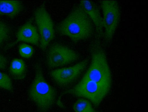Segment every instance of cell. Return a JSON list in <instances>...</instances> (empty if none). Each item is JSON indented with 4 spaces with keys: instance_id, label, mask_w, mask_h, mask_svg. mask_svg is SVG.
Returning a JSON list of instances; mask_svg holds the SVG:
<instances>
[{
    "instance_id": "cell-1",
    "label": "cell",
    "mask_w": 148,
    "mask_h": 112,
    "mask_svg": "<svg viewBox=\"0 0 148 112\" xmlns=\"http://www.w3.org/2000/svg\"><path fill=\"white\" fill-rule=\"evenodd\" d=\"M56 30L75 42L91 37L95 30L92 21L80 4L74 7L58 24Z\"/></svg>"
},
{
    "instance_id": "cell-2",
    "label": "cell",
    "mask_w": 148,
    "mask_h": 112,
    "mask_svg": "<svg viewBox=\"0 0 148 112\" xmlns=\"http://www.w3.org/2000/svg\"><path fill=\"white\" fill-rule=\"evenodd\" d=\"M91 61L90 66L81 81L90 80L110 89L112 78L105 51L98 39L90 46Z\"/></svg>"
},
{
    "instance_id": "cell-3",
    "label": "cell",
    "mask_w": 148,
    "mask_h": 112,
    "mask_svg": "<svg viewBox=\"0 0 148 112\" xmlns=\"http://www.w3.org/2000/svg\"><path fill=\"white\" fill-rule=\"evenodd\" d=\"M56 89L45 80L41 66L35 67V75L30 87L28 95L40 112H47L55 103Z\"/></svg>"
},
{
    "instance_id": "cell-4",
    "label": "cell",
    "mask_w": 148,
    "mask_h": 112,
    "mask_svg": "<svg viewBox=\"0 0 148 112\" xmlns=\"http://www.w3.org/2000/svg\"><path fill=\"white\" fill-rule=\"evenodd\" d=\"M110 90L107 87L92 80H80L73 87L64 91L62 94H68L84 97L97 107Z\"/></svg>"
},
{
    "instance_id": "cell-5",
    "label": "cell",
    "mask_w": 148,
    "mask_h": 112,
    "mask_svg": "<svg viewBox=\"0 0 148 112\" xmlns=\"http://www.w3.org/2000/svg\"><path fill=\"white\" fill-rule=\"evenodd\" d=\"M100 3L103 13V36L104 40L108 42L112 39L120 21L119 5L115 0L101 1Z\"/></svg>"
},
{
    "instance_id": "cell-6",
    "label": "cell",
    "mask_w": 148,
    "mask_h": 112,
    "mask_svg": "<svg viewBox=\"0 0 148 112\" xmlns=\"http://www.w3.org/2000/svg\"><path fill=\"white\" fill-rule=\"evenodd\" d=\"M34 18L39 32L40 47L44 50L54 38L53 22L44 4L35 10Z\"/></svg>"
},
{
    "instance_id": "cell-7",
    "label": "cell",
    "mask_w": 148,
    "mask_h": 112,
    "mask_svg": "<svg viewBox=\"0 0 148 112\" xmlns=\"http://www.w3.org/2000/svg\"><path fill=\"white\" fill-rule=\"evenodd\" d=\"M79 55L74 50L66 46L55 44L49 49L46 62L50 68L62 66L73 62L78 59Z\"/></svg>"
},
{
    "instance_id": "cell-8",
    "label": "cell",
    "mask_w": 148,
    "mask_h": 112,
    "mask_svg": "<svg viewBox=\"0 0 148 112\" xmlns=\"http://www.w3.org/2000/svg\"><path fill=\"white\" fill-rule=\"evenodd\" d=\"M88 60L85 59L69 67L56 69L50 73L57 85L61 87L68 86L75 81L86 68Z\"/></svg>"
},
{
    "instance_id": "cell-9",
    "label": "cell",
    "mask_w": 148,
    "mask_h": 112,
    "mask_svg": "<svg viewBox=\"0 0 148 112\" xmlns=\"http://www.w3.org/2000/svg\"><path fill=\"white\" fill-rule=\"evenodd\" d=\"M79 4L88 16L95 27L96 33L100 37L103 36L102 17L97 4L92 1H81Z\"/></svg>"
},
{
    "instance_id": "cell-10",
    "label": "cell",
    "mask_w": 148,
    "mask_h": 112,
    "mask_svg": "<svg viewBox=\"0 0 148 112\" xmlns=\"http://www.w3.org/2000/svg\"><path fill=\"white\" fill-rule=\"evenodd\" d=\"M16 40L8 47L12 46L20 41L37 45L40 41L37 30L30 21L27 22L19 29L16 34Z\"/></svg>"
},
{
    "instance_id": "cell-11",
    "label": "cell",
    "mask_w": 148,
    "mask_h": 112,
    "mask_svg": "<svg viewBox=\"0 0 148 112\" xmlns=\"http://www.w3.org/2000/svg\"><path fill=\"white\" fill-rule=\"evenodd\" d=\"M23 8L22 2L19 1L0 0V15L13 18Z\"/></svg>"
},
{
    "instance_id": "cell-12",
    "label": "cell",
    "mask_w": 148,
    "mask_h": 112,
    "mask_svg": "<svg viewBox=\"0 0 148 112\" xmlns=\"http://www.w3.org/2000/svg\"><path fill=\"white\" fill-rule=\"evenodd\" d=\"M9 72L14 78L18 80L23 79L26 73V65L24 61L19 58L12 59L10 64Z\"/></svg>"
},
{
    "instance_id": "cell-13",
    "label": "cell",
    "mask_w": 148,
    "mask_h": 112,
    "mask_svg": "<svg viewBox=\"0 0 148 112\" xmlns=\"http://www.w3.org/2000/svg\"><path fill=\"white\" fill-rule=\"evenodd\" d=\"M73 107L75 112H96L91 102L83 98H79L77 100Z\"/></svg>"
},
{
    "instance_id": "cell-14",
    "label": "cell",
    "mask_w": 148,
    "mask_h": 112,
    "mask_svg": "<svg viewBox=\"0 0 148 112\" xmlns=\"http://www.w3.org/2000/svg\"><path fill=\"white\" fill-rule=\"evenodd\" d=\"M0 88L8 91L13 90L12 80L7 74L0 71Z\"/></svg>"
},
{
    "instance_id": "cell-15",
    "label": "cell",
    "mask_w": 148,
    "mask_h": 112,
    "mask_svg": "<svg viewBox=\"0 0 148 112\" xmlns=\"http://www.w3.org/2000/svg\"><path fill=\"white\" fill-rule=\"evenodd\" d=\"M10 34L8 26L0 20V47L9 39Z\"/></svg>"
},
{
    "instance_id": "cell-16",
    "label": "cell",
    "mask_w": 148,
    "mask_h": 112,
    "mask_svg": "<svg viewBox=\"0 0 148 112\" xmlns=\"http://www.w3.org/2000/svg\"><path fill=\"white\" fill-rule=\"evenodd\" d=\"M18 52L22 57L28 59L31 57L32 55L34 53V49L32 46L23 43L19 46Z\"/></svg>"
},
{
    "instance_id": "cell-17",
    "label": "cell",
    "mask_w": 148,
    "mask_h": 112,
    "mask_svg": "<svg viewBox=\"0 0 148 112\" xmlns=\"http://www.w3.org/2000/svg\"><path fill=\"white\" fill-rule=\"evenodd\" d=\"M7 62L6 58L4 56L0 54V69H5L7 66Z\"/></svg>"
}]
</instances>
